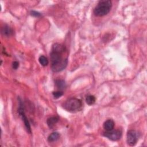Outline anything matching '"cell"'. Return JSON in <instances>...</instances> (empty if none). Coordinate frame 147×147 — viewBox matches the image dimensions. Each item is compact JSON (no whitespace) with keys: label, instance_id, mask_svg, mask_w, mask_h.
Returning <instances> with one entry per match:
<instances>
[{"label":"cell","instance_id":"6da1fadb","mask_svg":"<svg viewBox=\"0 0 147 147\" xmlns=\"http://www.w3.org/2000/svg\"><path fill=\"white\" fill-rule=\"evenodd\" d=\"M68 53L65 47L60 43H55L50 53L52 70L59 72L64 69L68 64Z\"/></svg>","mask_w":147,"mask_h":147},{"label":"cell","instance_id":"7a4b0ae2","mask_svg":"<svg viewBox=\"0 0 147 147\" xmlns=\"http://www.w3.org/2000/svg\"><path fill=\"white\" fill-rule=\"evenodd\" d=\"M62 107L67 111L76 113L82 109L83 103L80 99L72 97L67 99L62 104Z\"/></svg>","mask_w":147,"mask_h":147},{"label":"cell","instance_id":"3957f363","mask_svg":"<svg viewBox=\"0 0 147 147\" xmlns=\"http://www.w3.org/2000/svg\"><path fill=\"white\" fill-rule=\"evenodd\" d=\"M112 7V2L110 0H102L98 2L94 9V14L98 17L107 15Z\"/></svg>","mask_w":147,"mask_h":147},{"label":"cell","instance_id":"277c9868","mask_svg":"<svg viewBox=\"0 0 147 147\" xmlns=\"http://www.w3.org/2000/svg\"><path fill=\"white\" fill-rule=\"evenodd\" d=\"M18 113L20 115V117H21L22 121H24L25 126L26 129L27 131L29 133H32V130H31V127H30V125L29 123V121L26 117V115H25V111H24V104L23 102H22V100L19 98V106H18Z\"/></svg>","mask_w":147,"mask_h":147},{"label":"cell","instance_id":"5b68a950","mask_svg":"<svg viewBox=\"0 0 147 147\" xmlns=\"http://www.w3.org/2000/svg\"><path fill=\"white\" fill-rule=\"evenodd\" d=\"M103 136L107 138L108 139L116 141L119 140L122 137V131L121 130L117 129V130H111L110 131H106L103 134Z\"/></svg>","mask_w":147,"mask_h":147},{"label":"cell","instance_id":"8992f818","mask_svg":"<svg viewBox=\"0 0 147 147\" xmlns=\"http://www.w3.org/2000/svg\"><path fill=\"white\" fill-rule=\"evenodd\" d=\"M138 140V134L134 130H129L126 134V142L130 146H134Z\"/></svg>","mask_w":147,"mask_h":147},{"label":"cell","instance_id":"52a82bcc","mask_svg":"<svg viewBox=\"0 0 147 147\" xmlns=\"http://www.w3.org/2000/svg\"><path fill=\"white\" fill-rule=\"evenodd\" d=\"M1 33L6 37H10L13 34V29L7 25H4L1 28Z\"/></svg>","mask_w":147,"mask_h":147},{"label":"cell","instance_id":"ba28073f","mask_svg":"<svg viewBox=\"0 0 147 147\" xmlns=\"http://www.w3.org/2000/svg\"><path fill=\"white\" fill-rule=\"evenodd\" d=\"M115 126L114 121L111 119H109L106 120L103 125V127L106 131H110L114 129Z\"/></svg>","mask_w":147,"mask_h":147},{"label":"cell","instance_id":"9c48e42d","mask_svg":"<svg viewBox=\"0 0 147 147\" xmlns=\"http://www.w3.org/2000/svg\"><path fill=\"white\" fill-rule=\"evenodd\" d=\"M59 118L58 117H51L47 119V124L50 129H53L55 124L59 121Z\"/></svg>","mask_w":147,"mask_h":147},{"label":"cell","instance_id":"30bf717a","mask_svg":"<svg viewBox=\"0 0 147 147\" xmlns=\"http://www.w3.org/2000/svg\"><path fill=\"white\" fill-rule=\"evenodd\" d=\"M60 138V134L57 131H54L48 137V141L49 142H52L56 141Z\"/></svg>","mask_w":147,"mask_h":147},{"label":"cell","instance_id":"8fae6325","mask_svg":"<svg viewBox=\"0 0 147 147\" xmlns=\"http://www.w3.org/2000/svg\"><path fill=\"white\" fill-rule=\"evenodd\" d=\"M55 84L59 90H63L66 87V83L62 79H56L55 82Z\"/></svg>","mask_w":147,"mask_h":147},{"label":"cell","instance_id":"7c38bea8","mask_svg":"<svg viewBox=\"0 0 147 147\" xmlns=\"http://www.w3.org/2000/svg\"><path fill=\"white\" fill-rule=\"evenodd\" d=\"M96 101V98L92 95H88L86 98V102L88 105H93Z\"/></svg>","mask_w":147,"mask_h":147},{"label":"cell","instance_id":"4fadbf2b","mask_svg":"<svg viewBox=\"0 0 147 147\" xmlns=\"http://www.w3.org/2000/svg\"><path fill=\"white\" fill-rule=\"evenodd\" d=\"M38 61H39L40 64L44 67L47 66L49 63V61H48L47 57H46L45 56H44L43 55H41L39 57Z\"/></svg>","mask_w":147,"mask_h":147},{"label":"cell","instance_id":"5bb4252c","mask_svg":"<svg viewBox=\"0 0 147 147\" xmlns=\"http://www.w3.org/2000/svg\"><path fill=\"white\" fill-rule=\"evenodd\" d=\"M52 95L54 96L55 98L57 99L60 97H61L63 95V92L62 91H53L52 92Z\"/></svg>","mask_w":147,"mask_h":147},{"label":"cell","instance_id":"9a60e30c","mask_svg":"<svg viewBox=\"0 0 147 147\" xmlns=\"http://www.w3.org/2000/svg\"><path fill=\"white\" fill-rule=\"evenodd\" d=\"M30 13H31L32 16H33V17H39L41 16V14L40 13L36 11H34V10L31 11Z\"/></svg>","mask_w":147,"mask_h":147},{"label":"cell","instance_id":"2e32d148","mask_svg":"<svg viewBox=\"0 0 147 147\" xmlns=\"http://www.w3.org/2000/svg\"><path fill=\"white\" fill-rule=\"evenodd\" d=\"M19 67V63L17 61H14L13 62L12 67L14 69H17Z\"/></svg>","mask_w":147,"mask_h":147}]
</instances>
